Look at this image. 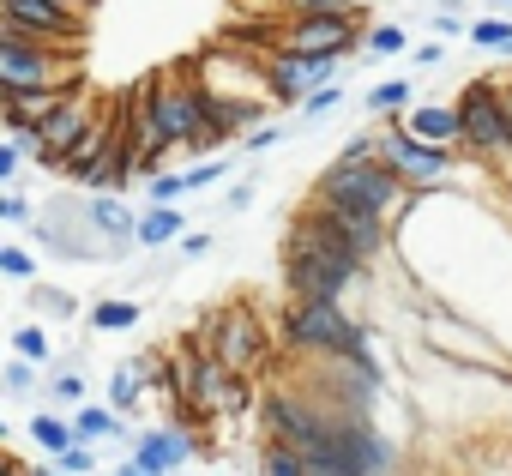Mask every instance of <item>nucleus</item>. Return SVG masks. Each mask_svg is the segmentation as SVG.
Returning <instances> with one entry per match:
<instances>
[{
    "mask_svg": "<svg viewBox=\"0 0 512 476\" xmlns=\"http://www.w3.org/2000/svg\"><path fill=\"white\" fill-rule=\"evenodd\" d=\"M25 308H31L37 320H79V296H67V290H55V284H31V290H25Z\"/></svg>",
    "mask_w": 512,
    "mask_h": 476,
    "instance_id": "23",
    "label": "nucleus"
},
{
    "mask_svg": "<svg viewBox=\"0 0 512 476\" xmlns=\"http://www.w3.org/2000/svg\"><path fill=\"white\" fill-rule=\"evenodd\" d=\"M229 163H235V157H205V163H193V169H187V193H205V187H217V181L229 175Z\"/></svg>",
    "mask_w": 512,
    "mask_h": 476,
    "instance_id": "30",
    "label": "nucleus"
},
{
    "mask_svg": "<svg viewBox=\"0 0 512 476\" xmlns=\"http://www.w3.org/2000/svg\"><path fill=\"white\" fill-rule=\"evenodd\" d=\"M199 350L217 356L229 374H260L272 362V338L260 326V314H253L247 302H229V308H205L199 314Z\"/></svg>",
    "mask_w": 512,
    "mask_h": 476,
    "instance_id": "7",
    "label": "nucleus"
},
{
    "mask_svg": "<svg viewBox=\"0 0 512 476\" xmlns=\"http://www.w3.org/2000/svg\"><path fill=\"white\" fill-rule=\"evenodd\" d=\"M37 211H43V205H31L25 193H0V217H7L13 229H31V223H37Z\"/></svg>",
    "mask_w": 512,
    "mask_h": 476,
    "instance_id": "32",
    "label": "nucleus"
},
{
    "mask_svg": "<svg viewBox=\"0 0 512 476\" xmlns=\"http://www.w3.org/2000/svg\"><path fill=\"white\" fill-rule=\"evenodd\" d=\"M187 199V169H169L157 181H145V205H181Z\"/></svg>",
    "mask_w": 512,
    "mask_h": 476,
    "instance_id": "28",
    "label": "nucleus"
},
{
    "mask_svg": "<svg viewBox=\"0 0 512 476\" xmlns=\"http://www.w3.org/2000/svg\"><path fill=\"white\" fill-rule=\"evenodd\" d=\"M109 476H151V470H145V464H139V458H133V452H127V458H121V464H109Z\"/></svg>",
    "mask_w": 512,
    "mask_h": 476,
    "instance_id": "39",
    "label": "nucleus"
},
{
    "mask_svg": "<svg viewBox=\"0 0 512 476\" xmlns=\"http://www.w3.org/2000/svg\"><path fill=\"white\" fill-rule=\"evenodd\" d=\"M211 248H217V235H211V229H193V235H181V248H175V254H181V260H205Z\"/></svg>",
    "mask_w": 512,
    "mask_h": 476,
    "instance_id": "37",
    "label": "nucleus"
},
{
    "mask_svg": "<svg viewBox=\"0 0 512 476\" xmlns=\"http://www.w3.org/2000/svg\"><path fill=\"white\" fill-rule=\"evenodd\" d=\"M49 404H73V410H79V404H91V398H85V374H79V368L49 374Z\"/></svg>",
    "mask_w": 512,
    "mask_h": 476,
    "instance_id": "29",
    "label": "nucleus"
},
{
    "mask_svg": "<svg viewBox=\"0 0 512 476\" xmlns=\"http://www.w3.org/2000/svg\"><path fill=\"white\" fill-rule=\"evenodd\" d=\"M410 61L416 67H440L446 61V43H422V49H410Z\"/></svg>",
    "mask_w": 512,
    "mask_h": 476,
    "instance_id": "38",
    "label": "nucleus"
},
{
    "mask_svg": "<svg viewBox=\"0 0 512 476\" xmlns=\"http://www.w3.org/2000/svg\"><path fill=\"white\" fill-rule=\"evenodd\" d=\"M25 235H31V242H37L49 260H67V266H97V260H103V266H115V248L91 229L85 193H79V187H55Z\"/></svg>",
    "mask_w": 512,
    "mask_h": 476,
    "instance_id": "6",
    "label": "nucleus"
},
{
    "mask_svg": "<svg viewBox=\"0 0 512 476\" xmlns=\"http://www.w3.org/2000/svg\"><path fill=\"white\" fill-rule=\"evenodd\" d=\"M181 229H187L181 205H145L139 211V248L145 254H175L181 248Z\"/></svg>",
    "mask_w": 512,
    "mask_h": 476,
    "instance_id": "17",
    "label": "nucleus"
},
{
    "mask_svg": "<svg viewBox=\"0 0 512 476\" xmlns=\"http://www.w3.org/2000/svg\"><path fill=\"white\" fill-rule=\"evenodd\" d=\"M260 67H266L272 103H278V109H296V115H302V103H308L314 91L344 85V61H308V55H290V49H272Z\"/></svg>",
    "mask_w": 512,
    "mask_h": 476,
    "instance_id": "10",
    "label": "nucleus"
},
{
    "mask_svg": "<svg viewBox=\"0 0 512 476\" xmlns=\"http://www.w3.org/2000/svg\"><path fill=\"white\" fill-rule=\"evenodd\" d=\"M139 320H145V308H139L133 296H103V302L85 308V326H91V332H133Z\"/></svg>",
    "mask_w": 512,
    "mask_h": 476,
    "instance_id": "19",
    "label": "nucleus"
},
{
    "mask_svg": "<svg viewBox=\"0 0 512 476\" xmlns=\"http://www.w3.org/2000/svg\"><path fill=\"white\" fill-rule=\"evenodd\" d=\"M79 91H13V97H0V115H7V127H49Z\"/></svg>",
    "mask_w": 512,
    "mask_h": 476,
    "instance_id": "15",
    "label": "nucleus"
},
{
    "mask_svg": "<svg viewBox=\"0 0 512 476\" xmlns=\"http://www.w3.org/2000/svg\"><path fill=\"white\" fill-rule=\"evenodd\" d=\"M404 127H410L422 145H440V151H458V139H464L458 103H416V109L404 115Z\"/></svg>",
    "mask_w": 512,
    "mask_h": 476,
    "instance_id": "16",
    "label": "nucleus"
},
{
    "mask_svg": "<svg viewBox=\"0 0 512 476\" xmlns=\"http://www.w3.org/2000/svg\"><path fill=\"white\" fill-rule=\"evenodd\" d=\"M7 25L31 31L37 43H55V49H79L85 43V13L67 7V0H0Z\"/></svg>",
    "mask_w": 512,
    "mask_h": 476,
    "instance_id": "11",
    "label": "nucleus"
},
{
    "mask_svg": "<svg viewBox=\"0 0 512 476\" xmlns=\"http://www.w3.org/2000/svg\"><path fill=\"white\" fill-rule=\"evenodd\" d=\"M362 55H374V61H386V55H410V31H404L398 19H374V31L362 37Z\"/></svg>",
    "mask_w": 512,
    "mask_h": 476,
    "instance_id": "24",
    "label": "nucleus"
},
{
    "mask_svg": "<svg viewBox=\"0 0 512 476\" xmlns=\"http://www.w3.org/2000/svg\"><path fill=\"white\" fill-rule=\"evenodd\" d=\"M253 199H260V175H241V181L223 187V211H247Z\"/></svg>",
    "mask_w": 512,
    "mask_h": 476,
    "instance_id": "34",
    "label": "nucleus"
},
{
    "mask_svg": "<svg viewBox=\"0 0 512 476\" xmlns=\"http://www.w3.org/2000/svg\"><path fill=\"white\" fill-rule=\"evenodd\" d=\"M470 49H482V55H506L512 49V19H470Z\"/></svg>",
    "mask_w": 512,
    "mask_h": 476,
    "instance_id": "25",
    "label": "nucleus"
},
{
    "mask_svg": "<svg viewBox=\"0 0 512 476\" xmlns=\"http://www.w3.org/2000/svg\"><path fill=\"white\" fill-rule=\"evenodd\" d=\"M25 434L37 440V452H43V458H67V452L79 446V434H73V416H61L55 404H43V410L25 422Z\"/></svg>",
    "mask_w": 512,
    "mask_h": 476,
    "instance_id": "18",
    "label": "nucleus"
},
{
    "mask_svg": "<svg viewBox=\"0 0 512 476\" xmlns=\"http://www.w3.org/2000/svg\"><path fill=\"white\" fill-rule=\"evenodd\" d=\"M0 272H7L13 284H25V290H31V284H37V254H31V248H19V242H7V248H0Z\"/></svg>",
    "mask_w": 512,
    "mask_h": 476,
    "instance_id": "27",
    "label": "nucleus"
},
{
    "mask_svg": "<svg viewBox=\"0 0 512 476\" xmlns=\"http://www.w3.org/2000/svg\"><path fill=\"white\" fill-rule=\"evenodd\" d=\"M121 139H127V127H121L115 115H97V121L85 127V139L73 145V157H67V169H61V181L85 193V181H91V169H97V163H103V157H109V151H115Z\"/></svg>",
    "mask_w": 512,
    "mask_h": 476,
    "instance_id": "13",
    "label": "nucleus"
},
{
    "mask_svg": "<svg viewBox=\"0 0 512 476\" xmlns=\"http://www.w3.org/2000/svg\"><path fill=\"white\" fill-rule=\"evenodd\" d=\"M67 7H79V13H85V0H67Z\"/></svg>",
    "mask_w": 512,
    "mask_h": 476,
    "instance_id": "42",
    "label": "nucleus"
},
{
    "mask_svg": "<svg viewBox=\"0 0 512 476\" xmlns=\"http://www.w3.org/2000/svg\"><path fill=\"white\" fill-rule=\"evenodd\" d=\"M13 91H85L79 49H55L19 25H0V97Z\"/></svg>",
    "mask_w": 512,
    "mask_h": 476,
    "instance_id": "4",
    "label": "nucleus"
},
{
    "mask_svg": "<svg viewBox=\"0 0 512 476\" xmlns=\"http://www.w3.org/2000/svg\"><path fill=\"white\" fill-rule=\"evenodd\" d=\"M67 476H97V446H73L67 458H55Z\"/></svg>",
    "mask_w": 512,
    "mask_h": 476,
    "instance_id": "36",
    "label": "nucleus"
},
{
    "mask_svg": "<svg viewBox=\"0 0 512 476\" xmlns=\"http://www.w3.org/2000/svg\"><path fill=\"white\" fill-rule=\"evenodd\" d=\"M260 476H308V458H302L296 446L266 440V446H260Z\"/></svg>",
    "mask_w": 512,
    "mask_h": 476,
    "instance_id": "26",
    "label": "nucleus"
},
{
    "mask_svg": "<svg viewBox=\"0 0 512 476\" xmlns=\"http://www.w3.org/2000/svg\"><path fill=\"white\" fill-rule=\"evenodd\" d=\"M85 217H91V229L103 235L109 248H139V211L121 193H85Z\"/></svg>",
    "mask_w": 512,
    "mask_h": 476,
    "instance_id": "14",
    "label": "nucleus"
},
{
    "mask_svg": "<svg viewBox=\"0 0 512 476\" xmlns=\"http://www.w3.org/2000/svg\"><path fill=\"white\" fill-rule=\"evenodd\" d=\"M133 458L151 470V476H181L193 458H199V434L187 422H157L133 440Z\"/></svg>",
    "mask_w": 512,
    "mask_h": 476,
    "instance_id": "12",
    "label": "nucleus"
},
{
    "mask_svg": "<svg viewBox=\"0 0 512 476\" xmlns=\"http://www.w3.org/2000/svg\"><path fill=\"white\" fill-rule=\"evenodd\" d=\"M278 266H284V296L290 302H350L356 290H368V266L308 242V235H296V229H284Z\"/></svg>",
    "mask_w": 512,
    "mask_h": 476,
    "instance_id": "2",
    "label": "nucleus"
},
{
    "mask_svg": "<svg viewBox=\"0 0 512 476\" xmlns=\"http://www.w3.org/2000/svg\"><path fill=\"white\" fill-rule=\"evenodd\" d=\"M31 476H67V470H61L55 458H43V464H31Z\"/></svg>",
    "mask_w": 512,
    "mask_h": 476,
    "instance_id": "40",
    "label": "nucleus"
},
{
    "mask_svg": "<svg viewBox=\"0 0 512 476\" xmlns=\"http://www.w3.org/2000/svg\"><path fill=\"white\" fill-rule=\"evenodd\" d=\"M13 356H25V362H37V368H49V374H55V362H61V350H55V338H49V326H37V320H25V326H13Z\"/></svg>",
    "mask_w": 512,
    "mask_h": 476,
    "instance_id": "21",
    "label": "nucleus"
},
{
    "mask_svg": "<svg viewBox=\"0 0 512 476\" xmlns=\"http://www.w3.org/2000/svg\"><path fill=\"white\" fill-rule=\"evenodd\" d=\"M284 139H290V127L266 121L260 133H247V139H241V157H266V151H272V145H284Z\"/></svg>",
    "mask_w": 512,
    "mask_h": 476,
    "instance_id": "31",
    "label": "nucleus"
},
{
    "mask_svg": "<svg viewBox=\"0 0 512 476\" xmlns=\"http://www.w3.org/2000/svg\"><path fill=\"white\" fill-rule=\"evenodd\" d=\"M290 229L308 235V242H320V248H332V254H344V260H356V266H368V272H374V266L392 254V242H398L392 223L362 217V211H344V205H326V199H314V193L296 205Z\"/></svg>",
    "mask_w": 512,
    "mask_h": 476,
    "instance_id": "1",
    "label": "nucleus"
},
{
    "mask_svg": "<svg viewBox=\"0 0 512 476\" xmlns=\"http://www.w3.org/2000/svg\"><path fill=\"white\" fill-rule=\"evenodd\" d=\"M49 368H37V362H25V356H7V398H19V404H31V398H43L49 404V380H43Z\"/></svg>",
    "mask_w": 512,
    "mask_h": 476,
    "instance_id": "22",
    "label": "nucleus"
},
{
    "mask_svg": "<svg viewBox=\"0 0 512 476\" xmlns=\"http://www.w3.org/2000/svg\"><path fill=\"white\" fill-rule=\"evenodd\" d=\"M488 7H494V19H500V13H512V0H488Z\"/></svg>",
    "mask_w": 512,
    "mask_h": 476,
    "instance_id": "41",
    "label": "nucleus"
},
{
    "mask_svg": "<svg viewBox=\"0 0 512 476\" xmlns=\"http://www.w3.org/2000/svg\"><path fill=\"white\" fill-rule=\"evenodd\" d=\"M199 133H205V91H199V79H193V85H181V79H157V85L145 91L139 145H157V151H187Z\"/></svg>",
    "mask_w": 512,
    "mask_h": 476,
    "instance_id": "8",
    "label": "nucleus"
},
{
    "mask_svg": "<svg viewBox=\"0 0 512 476\" xmlns=\"http://www.w3.org/2000/svg\"><path fill=\"white\" fill-rule=\"evenodd\" d=\"M332 109H344V85H326V91H314V97L302 103V121H320V115H332Z\"/></svg>",
    "mask_w": 512,
    "mask_h": 476,
    "instance_id": "35",
    "label": "nucleus"
},
{
    "mask_svg": "<svg viewBox=\"0 0 512 476\" xmlns=\"http://www.w3.org/2000/svg\"><path fill=\"white\" fill-rule=\"evenodd\" d=\"M410 97H416V79H380V85L362 91V109L398 121V115H410Z\"/></svg>",
    "mask_w": 512,
    "mask_h": 476,
    "instance_id": "20",
    "label": "nucleus"
},
{
    "mask_svg": "<svg viewBox=\"0 0 512 476\" xmlns=\"http://www.w3.org/2000/svg\"><path fill=\"white\" fill-rule=\"evenodd\" d=\"M314 199L326 205H344V211H362V217H380V223H404V211L416 205V193L374 157V163H326L320 181H314Z\"/></svg>",
    "mask_w": 512,
    "mask_h": 476,
    "instance_id": "3",
    "label": "nucleus"
},
{
    "mask_svg": "<svg viewBox=\"0 0 512 476\" xmlns=\"http://www.w3.org/2000/svg\"><path fill=\"white\" fill-rule=\"evenodd\" d=\"M374 139H380V163H386V169H392L416 199L446 193V181L458 175V151L422 145V139L404 127V115H398V121H380V127H374Z\"/></svg>",
    "mask_w": 512,
    "mask_h": 476,
    "instance_id": "9",
    "label": "nucleus"
},
{
    "mask_svg": "<svg viewBox=\"0 0 512 476\" xmlns=\"http://www.w3.org/2000/svg\"><path fill=\"white\" fill-rule=\"evenodd\" d=\"M458 121H464V139L458 151L488 169L494 181L512 175V115H506V97H500V79H470L458 91Z\"/></svg>",
    "mask_w": 512,
    "mask_h": 476,
    "instance_id": "5",
    "label": "nucleus"
},
{
    "mask_svg": "<svg viewBox=\"0 0 512 476\" xmlns=\"http://www.w3.org/2000/svg\"><path fill=\"white\" fill-rule=\"evenodd\" d=\"M428 25H434V37H458V31L470 37V19L452 7V0H446V7H428Z\"/></svg>",
    "mask_w": 512,
    "mask_h": 476,
    "instance_id": "33",
    "label": "nucleus"
}]
</instances>
